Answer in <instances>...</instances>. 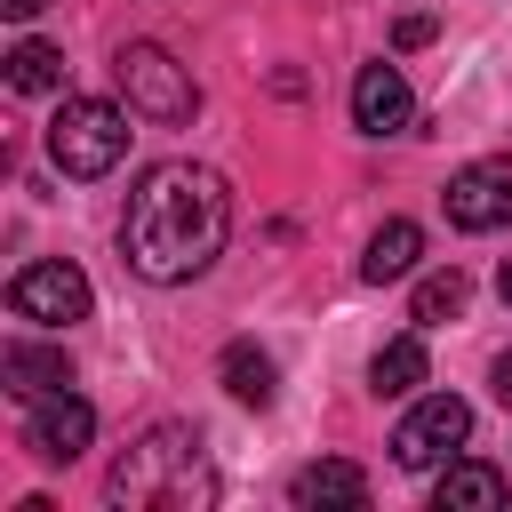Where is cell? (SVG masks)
<instances>
[{
    "mask_svg": "<svg viewBox=\"0 0 512 512\" xmlns=\"http://www.w3.org/2000/svg\"><path fill=\"white\" fill-rule=\"evenodd\" d=\"M224 232H232V192L216 168L200 160H160L136 176L128 192V216H120V256L136 280L152 288H176V280H200L216 256H224Z\"/></svg>",
    "mask_w": 512,
    "mask_h": 512,
    "instance_id": "obj_1",
    "label": "cell"
},
{
    "mask_svg": "<svg viewBox=\"0 0 512 512\" xmlns=\"http://www.w3.org/2000/svg\"><path fill=\"white\" fill-rule=\"evenodd\" d=\"M104 504H120V512H208L216 504V464H208L200 432L192 424H144L112 456Z\"/></svg>",
    "mask_w": 512,
    "mask_h": 512,
    "instance_id": "obj_2",
    "label": "cell"
},
{
    "mask_svg": "<svg viewBox=\"0 0 512 512\" xmlns=\"http://www.w3.org/2000/svg\"><path fill=\"white\" fill-rule=\"evenodd\" d=\"M128 112L112 104V96H64L56 104V120H48V160L64 168V176H112L120 160H128Z\"/></svg>",
    "mask_w": 512,
    "mask_h": 512,
    "instance_id": "obj_3",
    "label": "cell"
},
{
    "mask_svg": "<svg viewBox=\"0 0 512 512\" xmlns=\"http://www.w3.org/2000/svg\"><path fill=\"white\" fill-rule=\"evenodd\" d=\"M112 80H120L128 112L152 120V128H184V120L200 112V80H192V64H176L160 40H120Z\"/></svg>",
    "mask_w": 512,
    "mask_h": 512,
    "instance_id": "obj_4",
    "label": "cell"
},
{
    "mask_svg": "<svg viewBox=\"0 0 512 512\" xmlns=\"http://www.w3.org/2000/svg\"><path fill=\"white\" fill-rule=\"evenodd\" d=\"M88 304H96V288L64 256H40V264H24L8 280V312L16 320H40V328H72V320H88Z\"/></svg>",
    "mask_w": 512,
    "mask_h": 512,
    "instance_id": "obj_5",
    "label": "cell"
},
{
    "mask_svg": "<svg viewBox=\"0 0 512 512\" xmlns=\"http://www.w3.org/2000/svg\"><path fill=\"white\" fill-rule=\"evenodd\" d=\"M472 440V408L456 400V392H424L400 424H392V464L400 472H432V464H448V448H464Z\"/></svg>",
    "mask_w": 512,
    "mask_h": 512,
    "instance_id": "obj_6",
    "label": "cell"
},
{
    "mask_svg": "<svg viewBox=\"0 0 512 512\" xmlns=\"http://www.w3.org/2000/svg\"><path fill=\"white\" fill-rule=\"evenodd\" d=\"M440 208H448L456 232H504V224H512V160H504V152L464 160V168L448 176Z\"/></svg>",
    "mask_w": 512,
    "mask_h": 512,
    "instance_id": "obj_7",
    "label": "cell"
},
{
    "mask_svg": "<svg viewBox=\"0 0 512 512\" xmlns=\"http://www.w3.org/2000/svg\"><path fill=\"white\" fill-rule=\"evenodd\" d=\"M88 440H96V408H88L80 392H48V400H32L24 448H32L40 464H72V456H88Z\"/></svg>",
    "mask_w": 512,
    "mask_h": 512,
    "instance_id": "obj_8",
    "label": "cell"
},
{
    "mask_svg": "<svg viewBox=\"0 0 512 512\" xmlns=\"http://www.w3.org/2000/svg\"><path fill=\"white\" fill-rule=\"evenodd\" d=\"M352 128H360V136H400V128H416V96H408L400 64H360V72H352Z\"/></svg>",
    "mask_w": 512,
    "mask_h": 512,
    "instance_id": "obj_9",
    "label": "cell"
},
{
    "mask_svg": "<svg viewBox=\"0 0 512 512\" xmlns=\"http://www.w3.org/2000/svg\"><path fill=\"white\" fill-rule=\"evenodd\" d=\"M0 384H8L16 400H48V392H72V360H64V344L16 336V344L0 352Z\"/></svg>",
    "mask_w": 512,
    "mask_h": 512,
    "instance_id": "obj_10",
    "label": "cell"
},
{
    "mask_svg": "<svg viewBox=\"0 0 512 512\" xmlns=\"http://www.w3.org/2000/svg\"><path fill=\"white\" fill-rule=\"evenodd\" d=\"M288 504H296V512H328V504H368V472H360V464H344V456H320V464H304V472L288 480Z\"/></svg>",
    "mask_w": 512,
    "mask_h": 512,
    "instance_id": "obj_11",
    "label": "cell"
},
{
    "mask_svg": "<svg viewBox=\"0 0 512 512\" xmlns=\"http://www.w3.org/2000/svg\"><path fill=\"white\" fill-rule=\"evenodd\" d=\"M416 256H424V232L408 224V216H392V224H376V240H368V256H360V280H408L416 272Z\"/></svg>",
    "mask_w": 512,
    "mask_h": 512,
    "instance_id": "obj_12",
    "label": "cell"
},
{
    "mask_svg": "<svg viewBox=\"0 0 512 512\" xmlns=\"http://www.w3.org/2000/svg\"><path fill=\"white\" fill-rule=\"evenodd\" d=\"M424 376H432V360H424V336H416V328H408V336H392V344L368 360V384H376V400H408Z\"/></svg>",
    "mask_w": 512,
    "mask_h": 512,
    "instance_id": "obj_13",
    "label": "cell"
},
{
    "mask_svg": "<svg viewBox=\"0 0 512 512\" xmlns=\"http://www.w3.org/2000/svg\"><path fill=\"white\" fill-rule=\"evenodd\" d=\"M216 376H224V392H232L240 408H272V384H280V376H272V352H256L248 336H240V344H224Z\"/></svg>",
    "mask_w": 512,
    "mask_h": 512,
    "instance_id": "obj_14",
    "label": "cell"
},
{
    "mask_svg": "<svg viewBox=\"0 0 512 512\" xmlns=\"http://www.w3.org/2000/svg\"><path fill=\"white\" fill-rule=\"evenodd\" d=\"M432 504L440 512H496L504 504V472L496 464H448L440 488H432Z\"/></svg>",
    "mask_w": 512,
    "mask_h": 512,
    "instance_id": "obj_15",
    "label": "cell"
},
{
    "mask_svg": "<svg viewBox=\"0 0 512 512\" xmlns=\"http://www.w3.org/2000/svg\"><path fill=\"white\" fill-rule=\"evenodd\" d=\"M0 64H8V88H24V96L64 88V48H48V40H16Z\"/></svg>",
    "mask_w": 512,
    "mask_h": 512,
    "instance_id": "obj_16",
    "label": "cell"
},
{
    "mask_svg": "<svg viewBox=\"0 0 512 512\" xmlns=\"http://www.w3.org/2000/svg\"><path fill=\"white\" fill-rule=\"evenodd\" d=\"M456 312H464V272H456V264L424 272V280H416V304H408V320H416V328H440V320H456Z\"/></svg>",
    "mask_w": 512,
    "mask_h": 512,
    "instance_id": "obj_17",
    "label": "cell"
},
{
    "mask_svg": "<svg viewBox=\"0 0 512 512\" xmlns=\"http://www.w3.org/2000/svg\"><path fill=\"white\" fill-rule=\"evenodd\" d=\"M392 40H400V48H424V40H432V16H424V8H416V16H400V24H392Z\"/></svg>",
    "mask_w": 512,
    "mask_h": 512,
    "instance_id": "obj_18",
    "label": "cell"
},
{
    "mask_svg": "<svg viewBox=\"0 0 512 512\" xmlns=\"http://www.w3.org/2000/svg\"><path fill=\"white\" fill-rule=\"evenodd\" d=\"M40 8H48V0H0V16H8V24H32Z\"/></svg>",
    "mask_w": 512,
    "mask_h": 512,
    "instance_id": "obj_19",
    "label": "cell"
},
{
    "mask_svg": "<svg viewBox=\"0 0 512 512\" xmlns=\"http://www.w3.org/2000/svg\"><path fill=\"white\" fill-rule=\"evenodd\" d=\"M496 400H504V408H512V352H504V360H496Z\"/></svg>",
    "mask_w": 512,
    "mask_h": 512,
    "instance_id": "obj_20",
    "label": "cell"
},
{
    "mask_svg": "<svg viewBox=\"0 0 512 512\" xmlns=\"http://www.w3.org/2000/svg\"><path fill=\"white\" fill-rule=\"evenodd\" d=\"M496 296H504V304H512V264H504V272H496Z\"/></svg>",
    "mask_w": 512,
    "mask_h": 512,
    "instance_id": "obj_21",
    "label": "cell"
}]
</instances>
